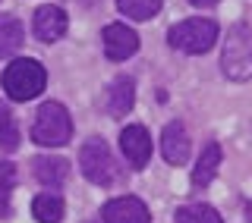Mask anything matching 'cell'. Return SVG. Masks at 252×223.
Instances as JSON below:
<instances>
[{
	"mask_svg": "<svg viewBox=\"0 0 252 223\" xmlns=\"http://www.w3.org/2000/svg\"><path fill=\"white\" fill-rule=\"evenodd\" d=\"M73 139V119L60 101H44L32 123V141L41 148H60Z\"/></svg>",
	"mask_w": 252,
	"mask_h": 223,
	"instance_id": "1",
	"label": "cell"
},
{
	"mask_svg": "<svg viewBox=\"0 0 252 223\" xmlns=\"http://www.w3.org/2000/svg\"><path fill=\"white\" fill-rule=\"evenodd\" d=\"M47 73L35 57H19L3 69V91L10 94V101H32L44 91Z\"/></svg>",
	"mask_w": 252,
	"mask_h": 223,
	"instance_id": "2",
	"label": "cell"
},
{
	"mask_svg": "<svg viewBox=\"0 0 252 223\" xmlns=\"http://www.w3.org/2000/svg\"><path fill=\"white\" fill-rule=\"evenodd\" d=\"M220 69L230 82H246L252 79V28L249 26H230L227 41L220 51Z\"/></svg>",
	"mask_w": 252,
	"mask_h": 223,
	"instance_id": "3",
	"label": "cell"
},
{
	"mask_svg": "<svg viewBox=\"0 0 252 223\" xmlns=\"http://www.w3.org/2000/svg\"><path fill=\"white\" fill-rule=\"evenodd\" d=\"M79 167H82L85 179L94 182V186H114L123 176L104 139H89L79 148Z\"/></svg>",
	"mask_w": 252,
	"mask_h": 223,
	"instance_id": "4",
	"label": "cell"
},
{
	"mask_svg": "<svg viewBox=\"0 0 252 223\" xmlns=\"http://www.w3.org/2000/svg\"><path fill=\"white\" fill-rule=\"evenodd\" d=\"M218 41V22L211 19H186V22H177L170 31H167V44L173 51H183V54H205L211 51Z\"/></svg>",
	"mask_w": 252,
	"mask_h": 223,
	"instance_id": "5",
	"label": "cell"
},
{
	"mask_svg": "<svg viewBox=\"0 0 252 223\" xmlns=\"http://www.w3.org/2000/svg\"><path fill=\"white\" fill-rule=\"evenodd\" d=\"M120 151L132 170H142L152 161V135L145 132V126H126L120 132Z\"/></svg>",
	"mask_w": 252,
	"mask_h": 223,
	"instance_id": "6",
	"label": "cell"
},
{
	"mask_svg": "<svg viewBox=\"0 0 252 223\" xmlns=\"http://www.w3.org/2000/svg\"><path fill=\"white\" fill-rule=\"evenodd\" d=\"M101 220L104 223H152V214H148L145 201H139L136 195H123L101 208Z\"/></svg>",
	"mask_w": 252,
	"mask_h": 223,
	"instance_id": "7",
	"label": "cell"
},
{
	"mask_svg": "<svg viewBox=\"0 0 252 223\" xmlns=\"http://www.w3.org/2000/svg\"><path fill=\"white\" fill-rule=\"evenodd\" d=\"M101 41H104L107 60H114V63L132 57V54L139 51V35L129 26H123V22H110L104 28V35H101Z\"/></svg>",
	"mask_w": 252,
	"mask_h": 223,
	"instance_id": "8",
	"label": "cell"
},
{
	"mask_svg": "<svg viewBox=\"0 0 252 223\" xmlns=\"http://www.w3.org/2000/svg\"><path fill=\"white\" fill-rule=\"evenodd\" d=\"M66 26H69V19H66V13H63V6H54V3L38 6L35 19H32V31H35V38L44 41V44L63 38L66 35Z\"/></svg>",
	"mask_w": 252,
	"mask_h": 223,
	"instance_id": "9",
	"label": "cell"
},
{
	"mask_svg": "<svg viewBox=\"0 0 252 223\" xmlns=\"http://www.w3.org/2000/svg\"><path fill=\"white\" fill-rule=\"evenodd\" d=\"M161 154H164V161L173 164V167H183L189 161V132H186V126L180 123V119H173V123L164 126Z\"/></svg>",
	"mask_w": 252,
	"mask_h": 223,
	"instance_id": "10",
	"label": "cell"
},
{
	"mask_svg": "<svg viewBox=\"0 0 252 223\" xmlns=\"http://www.w3.org/2000/svg\"><path fill=\"white\" fill-rule=\"evenodd\" d=\"M132 104H136V82L129 76H117L104 94V110L114 119H120L132 110Z\"/></svg>",
	"mask_w": 252,
	"mask_h": 223,
	"instance_id": "11",
	"label": "cell"
},
{
	"mask_svg": "<svg viewBox=\"0 0 252 223\" xmlns=\"http://www.w3.org/2000/svg\"><path fill=\"white\" fill-rule=\"evenodd\" d=\"M32 173H35V179L41 186L60 189L69 179V161H63V157H35L32 161Z\"/></svg>",
	"mask_w": 252,
	"mask_h": 223,
	"instance_id": "12",
	"label": "cell"
},
{
	"mask_svg": "<svg viewBox=\"0 0 252 223\" xmlns=\"http://www.w3.org/2000/svg\"><path fill=\"white\" fill-rule=\"evenodd\" d=\"M218 167H220V145L218 141H208L199 154V164L192 170V189H205L211 179L218 176Z\"/></svg>",
	"mask_w": 252,
	"mask_h": 223,
	"instance_id": "13",
	"label": "cell"
},
{
	"mask_svg": "<svg viewBox=\"0 0 252 223\" xmlns=\"http://www.w3.org/2000/svg\"><path fill=\"white\" fill-rule=\"evenodd\" d=\"M26 41V28L16 16H0V60L13 57Z\"/></svg>",
	"mask_w": 252,
	"mask_h": 223,
	"instance_id": "14",
	"label": "cell"
},
{
	"mask_svg": "<svg viewBox=\"0 0 252 223\" xmlns=\"http://www.w3.org/2000/svg\"><path fill=\"white\" fill-rule=\"evenodd\" d=\"M32 214H35L38 223H60L63 220V198L60 195H38L35 201H32Z\"/></svg>",
	"mask_w": 252,
	"mask_h": 223,
	"instance_id": "15",
	"label": "cell"
},
{
	"mask_svg": "<svg viewBox=\"0 0 252 223\" xmlns=\"http://www.w3.org/2000/svg\"><path fill=\"white\" fill-rule=\"evenodd\" d=\"M22 135H19V126H16V116L13 110L6 104H0V148L6 151V154H13L16 148H19Z\"/></svg>",
	"mask_w": 252,
	"mask_h": 223,
	"instance_id": "16",
	"label": "cell"
},
{
	"mask_svg": "<svg viewBox=\"0 0 252 223\" xmlns=\"http://www.w3.org/2000/svg\"><path fill=\"white\" fill-rule=\"evenodd\" d=\"M161 3L164 0H117V10L123 16H129V19H136V22H145L152 16H158Z\"/></svg>",
	"mask_w": 252,
	"mask_h": 223,
	"instance_id": "17",
	"label": "cell"
},
{
	"mask_svg": "<svg viewBox=\"0 0 252 223\" xmlns=\"http://www.w3.org/2000/svg\"><path fill=\"white\" fill-rule=\"evenodd\" d=\"M173 217H177V223H220V214L211 208V204H205V201L189 204V208H180Z\"/></svg>",
	"mask_w": 252,
	"mask_h": 223,
	"instance_id": "18",
	"label": "cell"
},
{
	"mask_svg": "<svg viewBox=\"0 0 252 223\" xmlns=\"http://www.w3.org/2000/svg\"><path fill=\"white\" fill-rule=\"evenodd\" d=\"M13 186H16V167L10 161H0V189L10 192Z\"/></svg>",
	"mask_w": 252,
	"mask_h": 223,
	"instance_id": "19",
	"label": "cell"
},
{
	"mask_svg": "<svg viewBox=\"0 0 252 223\" xmlns=\"http://www.w3.org/2000/svg\"><path fill=\"white\" fill-rule=\"evenodd\" d=\"M13 214V204H10V192H3L0 189V220H6Z\"/></svg>",
	"mask_w": 252,
	"mask_h": 223,
	"instance_id": "20",
	"label": "cell"
},
{
	"mask_svg": "<svg viewBox=\"0 0 252 223\" xmlns=\"http://www.w3.org/2000/svg\"><path fill=\"white\" fill-rule=\"evenodd\" d=\"M189 3H192V6H215L218 0H189Z\"/></svg>",
	"mask_w": 252,
	"mask_h": 223,
	"instance_id": "21",
	"label": "cell"
},
{
	"mask_svg": "<svg viewBox=\"0 0 252 223\" xmlns=\"http://www.w3.org/2000/svg\"><path fill=\"white\" fill-rule=\"evenodd\" d=\"M246 220L252 223V204H249V208H246Z\"/></svg>",
	"mask_w": 252,
	"mask_h": 223,
	"instance_id": "22",
	"label": "cell"
}]
</instances>
